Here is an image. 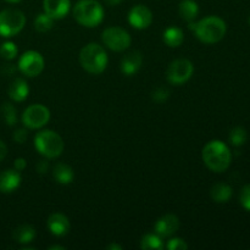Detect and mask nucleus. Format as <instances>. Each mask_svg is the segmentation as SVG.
Instances as JSON below:
<instances>
[{
  "instance_id": "a878e982",
  "label": "nucleus",
  "mask_w": 250,
  "mask_h": 250,
  "mask_svg": "<svg viewBox=\"0 0 250 250\" xmlns=\"http://www.w3.org/2000/svg\"><path fill=\"white\" fill-rule=\"evenodd\" d=\"M1 115L4 121L6 122V125L9 126H14L16 124V110H15L14 105L10 104V103H4L1 106Z\"/></svg>"
},
{
  "instance_id": "7c9ffc66",
  "label": "nucleus",
  "mask_w": 250,
  "mask_h": 250,
  "mask_svg": "<svg viewBox=\"0 0 250 250\" xmlns=\"http://www.w3.org/2000/svg\"><path fill=\"white\" fill-rule=\"evenodd\" d=\"M28 132L24 128H19L14 132V141L19 144H23L27 141Z\"/></svg>"
},
{
  "instance_id": "2eb2a0df",
  "label": "nucleus",
  "mask_w": 250,
  "mask_h": 250,
  "mask_svg": "<svg viewBox=\"0 0 250 250\" xmlns=\"http://www.w3.org/2000/svg\"><path fill=\"white\" fill-rule=\"evenodd\" d=\"M21 175L20 171L15 168L5 170L0 173V192L1 193H12L21 185Z\"/></svg>"
},
{
  "instance_id": "ddd939ff",
  "label": "nucleus",
  "mask_w": 250,
  "mask_h": 250,
  "mask_svg": "<svg viewBox=\"0 0 250 250\" xmlns=\"http://www.w3.org/2000/svg\"><path fill=\"white\" fill-rule=\"evenodd\" d=\"M46 226H48L49 231L51 234L56 237H63L70 232L71 225L70 220L66 215L61 214V212H54L49 216L48 221H46Z\"/></svg>"
},
{
  "instance_id": "aec40b11",
  "label": "nucleus",
  "mask_w": 250,
  "mask_h": 250,
  "mask_svg": "<svg viewBox=\"0 0 250 250\" xmlns=\"http://www.w3.org/2000/svg\"><path fill=\"white\" fill-rule=\"evenodd\" d=\"M178 14L182 20L192 22L199 14V6L194 0H182L178 5Z\"/></svg>"
},
{
  "instance_id": "e433bc0d",
  "label": "nucleus",
  "mask_w": 250,
  "mask_h": 250,
  "mask_svg": "<svg viewBox=\"0 0 250 250\" xmlns=\"http://www.w3.org/2000/svg\"><path fill=\"white\" fill-rule=\"evenodd\" d=\"M65 247H61V246H51L49 250H65Z\"/></svg>"
},
{
  "instance_id": "f8f14e48",
  "label": "nucleus",
  "mask_w": 250,
  "mask_h": 250,
  "mask_svg": "<svg viewBox=\"0 0 250 250\" xmlns=\"http://www.w3.org/2000/svg\"><path fill=\"white\" fill-rule=\"evenodd\" d=\"M178 229H180V220L173 214H166L161 216L154 226L155 233L159 234L161 238H168L173 236L178 231Z\"/></svg>"
},
{
  "instance_id": "58836bf2",
  "label": "nucleus",
  "mask_w": 250,
  "mask_h": 250,
  "mask_svg": "<svg viewBox=\"0 0 250 250\" xmlns=\"http://www.w3.org/2000/svg\"><path fill=\"white\" fill-rule=\"evenodd\" d=\"M249 24H250V17H249Z\"/></svg>"
},
{
  "instance_id": "dca6fc26",
  "label": "nucleus",
  "mask_w": 250,
  "mask_h": 250,
  "mask_svg": "<svg viewBox=\"0 0 250 250\" xmlns=\"http://www.w3.org/2000/svg\"><path fill=\"white\" fill-rule=\"evenodd\" d=\"M143 56L139 51L134 50L126 54L121 60V72L126 76H133L141 68Z\"/></svg>"
},
{
  "instance_id": "cd10ccee",
  "label": "nucleus",
  "mask_w": 250,
  "mask_h": 250,
  "mask_svg": "<svg viewBox=\"0 0 250 250\" xmlns=\"http://www.w3.org/2000/svg\"><path fill=\"white\" fill-rule=\"evenodd\" d=\"M166 248L168 250H187L188 244L182 238H171L166 244Z\"/></svg>"
},
{
  "instance_id": "b1692460",
  "label": "nucleus",
  "mask_w": 250,
  "mask_h": 250,
  "mask_svg": "<svg viewBox=\"0 0 250 250\" xmlns=\"http://www.w3.org/2000/svg\"><path fill=\"white\" fill-rule=\"evenodd\" d=\"M54 26V19H51L49 15H46L45 12L43 14H39L38 16L34 19V28L39 33H45L49 32Z\"/></svg>"
},
{
  "instance_id": "6e6552de",
  "label": "nucleus",
  "mask_w": 250,
  "mask_h": 250,
  "mask_svg": "<svg viewBox=\"0 0 250 250\" xmlns=\"http://www.w3.org/2000/svg\"><path fill=\"white\" fill-rule=\"evenodd\" d=\"M103 43L112 51H124L131 45V36L121 27H109L102 34Z\"/></svg>"
},
{
  "instance_id": "0eeeda50",
  "label": "nucleus",
  "mask_w": 250,
  "mask_h": 250,
  "mask_svg": "<svg viewBox=\"0 0 250 250\" xmlns=\"http://www.w3.org/2000/svg\"><path fill=\"white\" fill-rule=\"evenodd\" d=\"M194 72V65L188 59H177L168 65L166 77L171 84L181 85L188 82Z\"/></svg>"
},
{
  "instance_id": "9d476101",
  "label": "nucleus",
  "mask_w": 250,
  "mask_h": 250,
  "mask_svg": "<svg viewBox=\"0 0 250 250\" xmlns=\"http://www.w3.org/2000/svg\"><path fill=\"white\" fill-rule=\"evenodd\" d=\"M19 68L27 77H37L44 70V59L36 50L24 51L19 60Z\"/></svg>"
},
{
  "instance_id": "473e14b6",
  "label": "nucleus",
  "mask_w": 250,
  "mask_h": 250,
  "mask_svg": "<svg viewBox=\"0 0 250 250\" xmlns=\"http://www.w3.org/2000/svg\"><path fill=\"white\" fill-rule=\"evenodd\" d=\"M27 166L26 159L23 158H17L14 163V168L17 171H23Z\"/></svg>"
},
{
  "instance_id": "72a5a7b5",
  "label": "nucleus",
  "mask_w": 250,
  "mask_h": 250,
  "mask_svg": "<svg viewBox=\"0 0 250 250\" xmlns=\"http://www.w3.org/2000/svg\"><path fill=\"white\" fill-rule=\"evenodd\" d=\"M7 155V146L2 141H0V161L4 160L5 156Z\"/></svg>"
},
{
  "instance_id": "4be33fe9",
  "label": "nucleus",
  "mask_w": 250,
  "mask_h": 250,
  "mask_svg": "<svg viewBox=\"0 0 250 250\" xmlns=\"http://www.w3.org/2000/svg\"><path fill=\"white\" fill-rule=\"evenodd\" d=\"M163 39L165 44L170 48H177L185 41V34L183 31L178 27H168L163 34Z\"/></svg>"
},
{
  "instance_id": "9b49d317",
  "label": "nucleus",
  "mask_w": 250,
  "mask_h": 250,
  "mask_svg": "<svg viewBox=\"0 0 250 250\" xmlns=\"http://www.w3.org/2000/svg\"><path fill=\"white\" fill-rule=\"evenodd\" d=\"M128 22L133 28L146 29L153 22V14L146 5H134L128 12Z\"/></svg>"
},
{
  "instance_id": "4c0bfd02",
  "label": "nucleus",
  "mask_w": 250,
  "mask_h": 250,
  "mask_svg": "<svg viewBox=\"0 0 250 250\" xmlns=\"http://www.w3.org/2000/svg\"><path fill=\"white\" fill-rule=\"evenodd\" d=\"M5 1H7V2H20V1H22V0H5Z\"/></svg>"
},
{
  "instance_id": "4468645a",
  "label": "nucleus",
  "mask_w": 250,
  "mask_h": 250,
  "mask_svg": "<svg viewBox=\"0 0 250 250\" xmlns=\"http://www.w3.org/2000/svg\"><path fill=\"white\" fill-rule=\"evenodd\" d=\"M70 0H44L43 1L44 12L54 20L63 19L70 11Z\"/></svg>"
},
{
  "instance_id": "c9c22d12",
  "label": "nucleus",
  "mask_w": 250,
  "mask_h": 250,
  "mask_svg": "<svg viewBox=\"0 0 250 250\" xmlns=\"http://www.w3.org/2000/svg\"><path fill=\"white\" fill-rule=\"evenodd\" d=\"M106 1V4H109L110 6H114V5H117L121 2V0H105Z\"/></svg>"
},
{
  "instance_id": "7ed1b4c3",
  "label": "nucleus",
  "mask_w": 250,
  "mask_h": 250,
  "mask_svg": "<svg viewBox=\"0 0 250 250\" xmlns=\"http://www.w3.org/2000/svg\"><path fill=\"white\" fill-rule=\"evenodd\" d=\"M109 58L102 45L89 43L80 51V63L84 71L92 75H100L106 68Z\"/></svg>"
},
{
  "instance_id": "1a4fd4ad",
  "label": "nucleus",
  "mask_w": 250,
  "mask_h": 250,
  "mask_svg": "<svg viewBox=\"0 0 250 250\" xmlns=\"http://www.w3.org/2000/svg\"><path fill=\"white\" fill-rule=\"evenodd\" d=\"M50 120V111L42 104H33L27 107L22 115V122L29 129H38L45 126Z\"/></svg>"
},
{
  "instance_id": "f704fd0d",
  "label": "nucleus",
  "mask_w": 250,
  "mask_h": 250,
  "mask_svg": "<svg viewBox=\"0 0 250 250\" xmlns=\"http://www.w3.org/2000/svg\"><path fill=\"white\" fill-rule=\"evenodd\" d=\"M106 249L107 250H122V247L119 246V244L112 243V244H110V246H107Z\"/></svg>"
},
{
  "instance_id": "c756f323",
  "label": "nucleus",
  "mask_w": 250,
  "mask_h": 250,
  "mask_svg": "<svg viewBox=\"0 0 250 250\" xmlns=\"http://www.w3.org/2000/svg\"><path fill=\"white\" fill-rule=\"evenodd\" d=\"M168 95H170V90L167 89V88H164V87H160L158 88V89H155L153 92V99L155 100V102L158 103H163L165 102L166 99L168 98Z\"/></svg>"
},
{
  "instance_id": "c85d7f7f",
  "label": "nucleus",
  "mask_w": 250,
  "mask_h": 250,
  "mask_svg": "<svg viewBox=\"0 0 250 250\" xmlns=\"http://www.w3.org/2000/svg\"><path fill=\"white\" fill-rule=\"evenodd\" d=\"M239 200H241L242 207L246 210H248V211H250V185H246L242 188Z\"/></svg>"
},
{
  "instance_id": "6ab92c4d",
  "label": "nucleus",
  "mask_w": 250,
  "mask_h": 250,
  "mask_svg": "<svg viewBox=\"0 0 250 250\" xmlns=\"http://www.w3.org/2000/svg\"><path fill=\"white\" fill-rule=\"evenodd\" d=\"M232 194H233V190L231 186L224 182L216 183L210 189V197L216 203H227L231 199Z\"/></svg>"
},
{
  "instance_id": "2f4dec72",
  "label": "nucleus",
  "mask_w": 250,
  "mask_h": 250,
  "mask_svg": "<svg viewBox=\"0 0 250 250\" xmlns=\"http://www.w3.org/2000/svg\"><path fill=\"white\" fill-rule=\"evenodd\" d=\"M36 170L39 175H45L49 170V164L48 161L45 160H41L38 161V164L36 165Z\"/></svg>"
},
{
  "instance_id": "f3484780",
  "label": "nucleus",
  "mask_w": 250,
  "mask_h": 250,
  "mask_svg": "<svg viewBox=\"0 0 250 250\" xmlns=\"http://www.w3.org/2000/svg\"><path fill=\"white\" fill-rule=\"evenodd\" d=\"M7 93H9L10 99L14 100V102H23L29 94V87L26 81L22 80V78H16L11 82Z\"/></svg>"
},
{
  "instance_id": "f03ea898",
  "label": "nucleus",
  "mask_w": 250,
  "mask_h": 250,
  "mask_svg": "<svg viewBox=\"0 0 250 250\" xmlns=\"http://www.w3.org/2000/svg\"><path fill=\"white\" fill-rule=\"evenodd\" d=\"M202 156L207 167L214 172H224L231 165V150L221 141H210L205 144Z\"/></svg>"
},
{
  "instance_id": "bb28decb",
  "label": "nucleus",
  "mask_w": 250,
  "mask_h": 250,
  "mask_svg": "<svg viewBox=\"0 0 250 250\" xmlns=\"http://www.w3.org/2000/svg\"><path fill=\"white\" fill-rule=\"evenodd\" d=\"M17 53H19V49L12 42H6L0 46V56L5 60H14L17 56Z\"/></svg>"
},
{
  "instance_id": "5701e85b",
  "label": "nucleus",
  "mask_w": 250,
  "mask_h": 250,
  "mask_svg": "<svg viewBox=\"0 0 250 250\" xmlns=\"http://www.w3.org/2000/svg\"><path fill=\"white\" fill-rule=\"evenodd\" d=\"M141 248L144 250H161L164 249V242L159 234L146 233L141 239Z\"/></svg>"
},
{
  "instance_id": "20e7f679",
  "label": "nucleus",
  "mask_w": 250,
  "mask_h": 250,
  "mask_svg": "<svg viewBox=\"0 0 250 250\" xmlns=\"http://www.w3.org/2000/svg\"><path fill=\"white\" fill-rule=\"evenodd\" d=\"M73 17L81 26L93 28L102 23L104 7L97 0H80L73 7Z\"/></svg>"
},
{
  "instance_id": "a211bd4d",
  "label": "nucleus",
  "mask_w": 250,
  "mask_h": 250,
  "mask_svg": "<svg viewBox=\"0 0 250 250\" xmlns=\"http://www.w3.org/2000/svg\"><path fill=\"white\" fill-rule=\"evenodd\" d=\"M53 177L60 185H70L75 178L72 167L65 163H58L53 167Z\"/></svg>"
},
{
  "instance_id": "f257e3e1",
  "label": "nucleus",
  "mask_w": 250,
  "mask_h": 250,
  "mask_svg": "<svg viewBox=\"0 0 250 250\" xmlns=\"http://www.w3.org/2000/svg\"><path fill=\"white\" fill-rule=\"evenodd\" d=\"M189 29L195 32V36L205 44L219 43L227 32L226 22L219 16H208L198 22H188Z\"/></svg>"
},
{
  "instance_id": "412c9836",
  "label": "nucleus",
  "mask_w": 250,
  "mask_h": 250,
  "mask_svg": "<svg viewBox=\"0 0 250 250\" xmlns=\"http://www.w3.org/2000/svg\"><path fill=\"white\" fill-rule=\"evenodd\" d=\"M36 229L31 225H21L12 232V238L20 244H28L36 238Z\"/></svg>"
},
{
  "instance_id": "423d86ee",
  "label": "nucleus",
  "mask_w": 250,
  "mask_h": 250,
  "mask_svg": "<svg viewBox=\"0 0 250 250\" xmlns=\"http://www.w3.org/2000/svg\"><path fill=\"white\" fill-rule=\"evenodd\" d=\"M26 23V16L17 9H6L0 12V36L5 38L16 36Z\"/></svg>"
},
{
  "instance_id": "393cba45",
  "label": "nucleus",
  "mask_w": 250,
  "mask_h": 250,
  "mask_svg": "<svg viewBox=\"0 0 250 250\" xmlns=\"http://www.w3.org/2000/svg\"><path fill=\"white\" fill-rule=\"evenodd\" d=\"M247 138V131L243 128V127H236L231 131L229 133V142H231L232 146H241L246 143Z\"/></svg>"
},
{
  "instance_id": "39448f33",
  "label": "nucleus",
  "mask_w": 250,
  "mask_h": 250,
  "mask_svg": "<svg viewBox=\"0 0 250 250\" xmlns=\"http://www.w3.org/2000/svg\"><path fill=\"white\" fill-rule=\"evenodd\" d=\"M34 146L43 156L48 159H55L61 155L65 144L59 133L51 129H44L38 132L34 137Z\"/></svg>"
}]
</instances>
